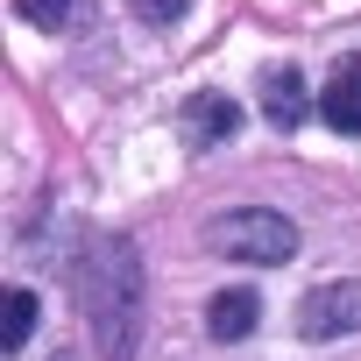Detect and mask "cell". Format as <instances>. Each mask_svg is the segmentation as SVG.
Returning <instances> with one entry per match:
<instances>
[{
  "label": "cell",
  "mask_w": 361,
  "mask_h": 361,
  "mask_svg": "<svg viewBox=\"0 0 361 361\" xmlns=\"http://www.w3.org/2000/svg\"><path fill=\"white\" fill-rule=\"evenodd\" d=\"M71 276H78V305H85L99 361H135V340H142V255H135V241L92 234Z\"/></svg>",
  "instance_id": "cell-1"
},
{
  "label": "cell",
  "mask_w": 361,
  "mask_h": 361,
  "mask_svg": "<svg viewBox=\"0 0 361 361\" xmlns=\"http://www.w3.org/2000/svg\"><path fill=\"white\" fill-rule=\"evenodd\" d=\"M206 241L220 255H234V262H290L298 255V220L276 213V206H241V213L213 220Z\"/></svg>",
  "instance_id": "cell-2"
},
{
  "label": "cell",
  "mask_w": 361,
  "mask_h": 361,
  "mask_svg": "<svg viewBox=\"0 0 361 361\" xmlns=\"http://www.w3.org/2000/svg\"><path fill=\"white\" fill-rule=\"evenodd\" d=\"M298 333L305 340H340V333H361V283H319L305 305H298Z\"/></svg>",
  "instance_id": "cell-3"
},
{
  "label": "cell",
  "mask_w": 361,
  "mask_h": 361,
  "mask_svg": "<svg viewBox=\"0 0 361 361\" xmlns=\"http://www.w3.org/2000/svg\"><path fill=\"white\" fill-rule=\"evenodd\" d=\"M234 128H241V106H234L227 92H199V99H185V142H192V149H220Z\"/></svg>",
  "instance_id": "cell-4"
},
{
  "label": "cell",
  "mask_w": 361,
  "mask_h": 361,
  "mask_svg": "<svg viewBox=\"0 0 361 361\" xmlns=\"http://www.w3.org/2000/svg\"><path fill=\"white\" fill-rule=\"evenodd\" d=\"M319 114L340 128V135H361V57H340L326 92H319Z\"/></svg>",
  "instance_id": "cell-5"
},
{
  "label": "cell",
  "mask_w": 361,
  "mask_h": 361,
  "mask_svg": "<svg viewBox=\"0 0 361 361\" xmlns=\"http://www.w3.org/2000/svg\"><path fill=\"white\" fill-rule=\"evenodd\" d=\"M262 114H269V128H305V114H312V99H305V78L283 64V71H269L262 78Z\"/></svg>",
  "instance_id": "cell-6"
},
{
  "label": "cell",
  "mask_w": 361,
  "mask_h": 361,
  "mask_svg": "<svg viewBox=\"0 0 361 361\" xmlns=\"http://www.w3.org/2000/svg\"><path fill=\"white\" fill-rule=\"evenodd\" d=\"M255 312H262L255 290H220V298L206 305V333H213V340H248V333H255Z\"/></svg>",
  "instance_id": "cell-7"
},
{
  "label": "cell",
  "mask_w": 361,
  "mask_h": 361,
  "mask_svg": "<svg viewBox=\"0 0 361 361\" xmlns=\"http://www.w3.org/2000/svg\"><path fill=\"white\" fill-rule=\"evenodd\" d=\"M15 15L36 22V29H50V36H64V29H78L92 15V0H15Z\"/></svg>",
  "instance_id": "cell-8"
},
{
  "label": "cell",
  "mask_w": 361,
  "mask_h": 361,
  "mask_svg": "<svg viewBox=\"0 0 361 361\" xmlns=\"http://www.w3.org/2000/svg\"><path fill=\"white\" fill-rule=\"evenodd\" d=\"M29 333H36V290H8V326H0V347L22 354Z\"/></svg>",
  "instance_id": "cell-9"
},
{
  "label": "cell",
  "mask_w": 361,
  "mask_h": 361,
  "mask_svg": "<svg viewBox=\"0 0 361 361\" xmlns=\"http://www.w3.org/2000/svg\"><path fill=\"white\" fill-rule=\"evenodd\" d=\"M135 15H142V22H177V15H185V0H135Z\"/></svg>",
  "instance_id": "cell-10"
}]
</instances>
